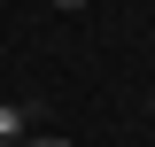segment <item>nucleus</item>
<instances>
[{
  "mask_svg": "<svg viewBox=\"0 0 155 147\" xmlns=\"http://www.w3.org/2000/svg\"><path fill=\"white\" fill-rule=\"evenodd\" d=\"M147 116H155V85H147Z\"/></svg>",
  "mask_w": 155,
  "mask_h": 147,
  "instance_id": "obj_4",
  "label": "nucleus"
},
{
  "mask_svg": "<svg viewBox=\"0 0 155 147\" xmlns=\"http://www.w3.org/2000/svg\"><path fill=\"white\" fill-rule=\"evenodd\" d=\"M23 116H31V109H16V101H0V147H16L23 132H31V124H23Z\"/></svg>",
  "mask_w": 155,
  "mask_h": 147,
  "instance_id": "obj_1",
  "label": "nucleus"
},
{
  "mask_svg": "<svg viewBox=\"0 0 155 147\" xmlns=\"http://www.w3.org/2000/svg\"><path fill=\"white\" fill-rule=\"evenodd\" d=\"M16 147H70V139H54V132H23Z\"/></svg>",
  "mask_w": 155,
  "mask_h": 147,
  "instance_id": "obj_2",
  "label": "nucleus"
},
{
  "mask_svg": "<svg viewBox=\"0 0 155 147\" xmlns=\"http://www.w3.org/2000/svg\"><path fill=\"white\" fill-rule=\"evenodd\" d=\"M47 8H62V16H78V8H85V0H47Z\"/></svg>",
  "mask_w": 155,
  "mask_h": 147,
  "instance_id": "obj_3",
  "label": "nucleus"
}]
</instances>
